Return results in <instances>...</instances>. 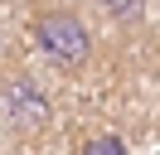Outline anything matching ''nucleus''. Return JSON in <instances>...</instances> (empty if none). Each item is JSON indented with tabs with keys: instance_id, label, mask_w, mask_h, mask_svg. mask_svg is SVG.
Returning <instances> with one entry per match:
<instances>
[{
	"instance_id": "obj_1",
	"label": "nucleus",
	"mask_w": 160,
	"mask_h": 155,
	"mask_svg": "<svg viewBox=\"0 0 160 155\" xmlns=\"http://www.w3.org/2000/svg\"><path fill=\"white\" fill-rule=\"evenodd\" d=\"M34 44L58 73H82L92 58V29L73 5H44L34 15Z\"/></svg>"
},
{
	"instance_id": "obj_2",
	"label": "nucleus",
	"mask_w": 160,
	"mask_h": 155,
	"mask_svg": "<svg viewBox=\"0 0 160 155\" xmlns=\"http://www.w3.org/2000/svg\"><path fill=\"white\" fill-rule=\"evenodd\" d=\"M0 102H5V121L10 131H24V136H39L44 126L53 121V102L34 78H10L0 82Z\"/></svg>"
},
{
	"instance_id": "obj_3",
	"label": "nucleus",
	"mask_w": 160,
	"mask_h": 155,
	"mask_svg": "<svg viewBox=\"0 0 160 155\" xmlns=\"http://www.w3.org/2000/svg\"><path fill=\"white\" fill-rule=\"evenodd\" d=\"M102 10H107L117 24H126V29H136L141 19H146V0H102Z\"/></svg>"
},
{
	"instance_id": "obj_4",
	"label": "nucleus",
	"mask_w": 160,
	"mask_h": 155,
	"mask_svg": "<svg viewBox=\"0 0 160 155\" xmlns=\"http://www.w3.org/2000/svg\"><path fill=\"white\" fill-rule=\"evenodd\" d=\"M82 155H131V150H126L121 136L102 131V136H88V141H82Z\"/></svg>"
}]
</instances>
